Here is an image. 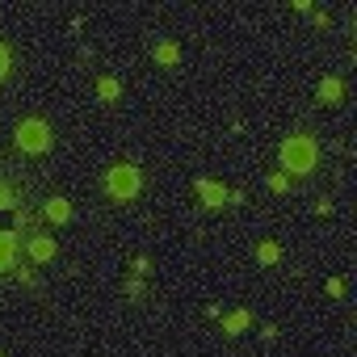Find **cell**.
Wrapping results in <instances>:
<instances>
[{
  "instance_id": "cell-1",
  "label": "cell",
  "mask_w": 357,
  "mask_h": 357,
  "mask_svg": "<svg viewBox=\"0 0 357 357\" xmlns=\"http://www.w3.org/2000/svg\"><path fill=\"white\" fill-rule=\"evenodd\" d=\"M22 227H26V210L17 206V193H13L5 181H0V273L17 265Z\"/></svg>"
},
{
  "instance_id": "cell-2",
  "label": "cell",
  "mask_w": 357,
  "mask_h": 357,
  "mask_svg": "<svg viewBox=\"0 0 357 357\" xmlns=\"http://www.w3.org/2000/svg\"><path fill=\"white\" fill-rule=\"evenodd\" d=\"M278 160H282V173L290 177H307L311 168H315V160H319V148H315V139L311 135H290L286 143H282V152H278Z\"/></svg>"
},
{
  "instance_id": "cell-3",
  "label": "cell",
  "mask_w": 357,
  "mask_h": 357,
  "mask_svg": "<svg viewBox=\"0 0 357 357\" xmlns=\"http://www.w3.org/2000/svg\"><path fill=\"white\" fill-rule=\"evenodd\" d=\"M105 189H109L113 202H131L139 193V168L135 164H113L109 177H105Z\"/></svg>"
},
{
  "instance_id": "cell-4",
  "label": "cell",
  "mask_w": 357,
  "mask_h": 357,
  "mask_svg": "<svg viewBox=\"0 0 357 357\" xmlns=\"http://www.w3.org/2000/svg\"><path fill=\"white\" fill-rule=\"evenodd\" d=\"M17 148L22 152H30V156H38V152H47L51 148V127L42 122V118H26V122H17Z\"/></svg>"
},
{
  "instance_id": "cell-5",
  "label": "cell",
  "mask_w": 357,
  "mask_h": 357,
  "mask_svg": "<svg viewBox=\"0 0 357 357\" xmlns=\"http://www.w3.org/2000/svg\"><path fill=\"white\" fill-rule=\"evenodd\" d=\"M26 253H30V261H51L55 257V240L51 235H34V240L26 244Z\"/></svg>"
},
{
  "instance_id": "cell-6",
  "label": "cell",
  "mask_w": 357,
  "mask_h": 357,
  "mask_svg": "<svg viewBox=\"0 0 357 357\" xmlns=\"http://www.w3.org/2000/svg\"><path fill=\"white\" fill-rule=\"evenodd\" d=\"M198 193H202V202L214 210V206H227V189L223 185H214V181H198Z\"/></svg>"
},
{
  "instance_id": "cell-7",
  "label": "cell",
  "mask_w": 357,
  "mask_h": 357,
  "mask_svg": "<svg viewBox=\"0 0 357 357\" xmlns=\"http://www.w3.org/2000/svg\"><path fill=\"white\" fill-rule=\"evenodd\" d=\"M340 97H344V84H340L336 76H324V80H319V101H324V105H336Z\"/></svg>"
},
{
  "instance_id": "cell-8",
  "label": "cell",
  "mask_w": 357,
  "mask_h": 357,
  "mask_svg": "<svg viewBox=\"0 0 357 357\" xmlns=\"http://www.w3.org/2000/svg\"><path fill=\"white\" fill-rule=\"evenodd\" d=\"M42 214H47L51 223H68V219H72V202H68V198H51V202L42 206Z\"/></svg>"
},
{
  "instance_id": "cell-9",
  "label": "cell",
  "mask_w": 357,
  "mask_h": 357,
  "mask_svg": "<svg viewBox=\"0 0 357 357\" xmlns=\"http://www.w3.org/2000/svg\"><path fill=\"white\" fill-rule=\"evenodd\" d=\"M223 328H227V332H231V336H240V332H244V328H248V311H231V315H227V319H223Z\"/></svg>"
},
{
  "instance_id": "cell-10",
  "label": "cell",
  "mask_w": 357,
  "mask_h": 357,
  "mask_svg": "<svg viewBox=\"0 0 357 357\" xmlns=\"http://www.w3.org/2000/svg\"><path fill=\"white\" fill-rule=\"evenodd\" d=\"M177 42H156V63H164V68H173L177 63Z\"/></svg>"
},
{
  "instance_id": "cell-11",
  "label": "cell",
  "mask_w": 357,
  "mask_h": 357,
  "mask_svg": "<svg viewBox=\"0 0 357 357\" xmlns=\"http://www.w3.org/2000/svg\"><path fill=\"white\" fill-rule=\"evenodd\" d=\"M278 257H282V248H278L273 240H265V244H257V261H261V265H278Z\"/></svg>"
},
{
  "instance_id": "cell-12",
  "label": "cell",
  "mask_w": 357,
  "mask_h": 357,
  "mask_svg": "<svg viewBox=\"0 0 357 357\" xmlns=\"http://www.w3.org/2000/svg\"><path fill=\"white\" fill-rule=\"evenodd\" d=\"M97 93H101V101H118V93H122V84H118L113 76H101V84H97Z\"/></svg>"
},
{
  "instance_id": "cell-13",
  "label": "cell",
  "mask_w": 357,
  "mask_h": 357,
  "mask_svg": "<svg viewBox=\"0 0 357 357\" xmlns=\"http://www.w3.org/2000/svg\"><path fill=\"white\" fill-rule=\"evenodd\" d=\"M286 185H290L286 173H273V177H269V189H273V193H286Z\"/></svg>"
},
{
  "instance_id": "cell-14",
  "label": "cell",
  "mask_w": 357,
  "mask_h": 357,
  "mask_svg": "<svg viewBox=\"0 0 357 357\" xmlns=\"http://www.w3.org/2000/svg\"><path fill=\"white\" fill-rule=\"evenodd\" d=\"M9 76V51H5V42H0V80Z\"/></svg>"
}]
</instances>
